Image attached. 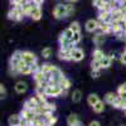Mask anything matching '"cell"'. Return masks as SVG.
Wrapping results in <instances>:
<instances>
[{
	"mask_svg": "<svg viewBox=\"0 0 126 126\" xmlns=\"http://www.w3.org/2000/svg\"><path fill=\"white\" fill-rule=\"evenodd\" d=\"M68 28L73 30V33L81 32V25H79V23H78V22H72V23L69 24V27H68Z\"/></svg>",
	"mask_w": 126,
	"mask_h": 126,
	"instance_id": "cell-35",
	"label": "cell"
},
{
	"mask_svg": "<svg viewBox=\"0 0 126 126\" xmlns=\"http://www.w3.org/2000/svg\"><path fill=\"white\" fill-rule=\"evenodd\" d=\"M22 59L24 62H27L28 64H33V63L38 62L37 59V56L30 50H22Z\"/></svg>",
	"mask_w": 126,
	"mask_h": 126,
	"instance_id": "cell-6",
	"label": "cell"
},
{
	"mask_svg": "<svg viewBox=\"0 0 126 126\" xmlns=\"http://www.w3.org/2000/svg\"><path fill=\"white\" fill-rule=\"evenodd\" d=\"M8 124L9 126H20V124H22V116L19 115H12V116H9L8 119Z\"/></svg>",
	"mask_w": 126,
	"mask_h": 126,
	"instance_id": "cell-17",
	"label": "cell"
},
{
	"mask_svg": "<svg viewBox=\"0 0 126 126\" xmlns=\"http://www.w3.org/2000/svg\"><path fill=\"white\" fill-rule=\"evenodd\" d=\"M0 96H1V98H5L6 97V87L3 85H0Z\"/></svg>",
	"mask_w": 126,
	"mask_h": 126,
	"instance_id": "cell-40",
	"label": "cell"
},
{
	"mask_svg": "<svg viewBox=\"0 0 126 126\" xmlns=\"http://www.w3.org/2000/svg\"><path fill=\"white\" fill-rule=\"evenodd\" d=\"M71 85H72V83H71V81H69L67 77H64V78L59 82V86H61L62 90H63V94H66V93L68 92V90L71 88Z\"/></svg>",
	"mask_w": 126,
	"mask_h": 126,
	"instance_id": "cell-25",
	"label": "cell"
},
{
	"mask_svg": "<svg viewBox=\"0 0 126 126\" xmlns=\"http://www.w3.org/2000/svg\"><path fill=\"white\" fill-rule=\"evenodd\" d=\"M101 71H91V77L92 78H98Z\"/></svg>",
	"mask_w": 126,
	"mask_h": 126,
	"instance_id": "cell-42",
	"label": "cell"
},
{
	"mask_svg": "<svg viewBox=\"0 0 126 126\" xmlns=\"http://www.w3.org/2000/svg\"><path fill=\"white\" fill-rule=\"evenodd\" d=\"M18 69H19V75H24V76H27V75H32V67H30V64H28V63L24 62L23 59L20 61Z\"/></svg>",
	"mask_w": 126,
	"mask_h": 126,
	"instance_id": "cell-11",
	"label": "cell"
},
{
	"mask_svg": "<svg viewBox=\"0 0 126 126\" xmlns=\"http://www.w3.org/2000/svg\"><path fill=\"white\" fill-rule=\"evenodd\" d=\"M38 106H39V103H38V101L35 100L34 96L29 97V98L25 100L24 103H23V109H28V110H32V111H35Z\"/></svg>",
	"mask_w": 126,
	"mask_h": 126,
	"instance_id": "cell-8",
	"label": "cell"
},
{
	"mask_svg": "<svg viewBox=\"0 0 126 126\" xmlns=\"http://www.w3.org/2000/svg\"><path fill=\"white\" fill-rule=\"evenodd\" d=\"M62 33H63V34H64L66 37H68L69 39H71V38L73 37V34H75V33H73V30H72V29H69V28H67V29H64V30H63V32H62Z\"/></svg>",
	"mask_w": 126,
	"mask_h": 126,
	"instance_id": "cell-39",
	"label": "cell"
},
{
	"mask_svg": "<svg viewBox=\"0 0 126 126\" xmlns=\"http://www.w3.org/2000/svg\"><path fill=\"white\" fill-rule=\"evenodd\" d=\"M34 8H35V4H34L33 1H30V3L25 4V5L23 6V12H24L25 16H30V14H32V12H33Z\"/></svg>",
	"mask_w": 126,
	"mask_h": 126,
	"instance_id": "cell-30",
	"label": "cell"
},
{
	"mask_svg": "<svg viewBox=\"0 0 126 126\" xmlns=\"http://www.w3.org/2000/svg\"><path fill=\"white\" fill-rule=\"evenodd\" d=\"M111 29H112V33L115 35H117L119 33L122 32V27H121L120 22H115V20H111Z\"/></svg>",
	"mask_w": 126,
	"mask_h": 126,
	"instance_id": "cell-28",
	"label": "cell"
},
{
	"mask_svg": "<svg viewBox=\"0 0 126 126\" xmlns=\"http://www.w3.org/2000/svg\"><path fill=\"white\" fill-rule=\"evenodd\" d=\"M98 30L101 32V33H103L105 35H107V34L112 33V29H111V22H100Z\"/></svg>",
	"mask_w": 126,
	"mask_h": 126,
	"instance_id": "cell-16",
	"label": "cell"
},
{
	"mask_svg": "<svg viewBox=\"0 0 126 126\" xmlns=\"http://www.w3.org/2000/svg\"><path fill=\"white\" fill-rule=\"evenodd\" d=\"M101 64H100V61H94L92 59L91 62V71H101Z\"/></svg>",
	"mask_w": 126,
	"mask_h": 126,
	"instance_id": "cell-36",
	"label": "cell"
},
{
	"mask_svg": "<svg viewBox=\"0 0 126 126\" xmlns=\"http://www.w3.org/2000/svg\"><path fill=\"white\" fill-rule=\"evenodd\" d=\"M67 126H82V121L77 113H69L67 116Z\"/></svg>",
	"mask_w": 126,
	"mask_h": 126,
	"instance_id": "cell-9",
	"label": "cell"
},
{
	"mask_svg": "<svg viewBox=\"0 0 126 126\" xmlns=\"http://www.w3.org/2000/svg\"><path fill=\"white\" fill-rule=\"evenodd\" d=\"M105 105H106V102L105 101H100L98 103H96L94 106L92 107V110H93V112H96V113H102L103 111H105Z\"/></svg>",
	"mask_w": 126,
	"mask_h": 126,
	"instance_id": "cell-31",
	"label": "cell"
},
{
	"mask_svg": "<svg viewBox=\"0 0 126 126\" xmlns=\"http://www.w3.org/2000/svg\"><path fill=\"white\" fill-rule=\"evenodd\" d=\"M32 1H33L37 6H42V4L44 3V0H32Z\"/></svg>",
	"mask_w": 126,
	"mask_h": 126,
	"instance_id": "cell-44",
	"label": "cell"
},
{
	"mask_svg": "<svg viewBox=\"0 0 126 126\" xmlns=\"http://www.w3.org/2000/svg\"><path fill=\"white\" fill-rule=\"evenodd\" d=\"M42 15H43L42 8L35 5V8L33 9V12H32V14H30V18L33 19V20H35V22H38V20H40V19H42Z\"/></svg>",
	"mask_w": 126,
	"mask_h": 126,
	"instance_id": "cell-22",
	"label": "cell"
},
{
	"mask_svg": "<svg viewBox=\"0 0 126 126\" xmlns=\"http://www.w3.org/2000/svg\"><path fill=\"white\" fill-rule=\"evenodd\" d=\"M88 126H101V124H100V121H97V120H92V121L88 124Z\"/></svg>",
	"mask_w": 126,
	"mask_h": 126,
	"instance_id": "cell-43",
	"label": "cell"
},
{
	"mask_svg": "<svg viewBox=\"0 0 126 126\" xmlns=\"http://www.w3.org/2000/svg\"><path fill=\"white\" fill-rule=\"evenodd\" d=\"M125 92H126V82L121 83V85L119 86V88H117V92H116V93L121 94V93H125Z\"/></svg>",
	"mask_w": 126,
	"mask_h": 126,
	"instance_id": "cell-38",
	"label": "cell"
},
{
	"mask_svg": "<svg viewBox=\"0 0 126 126\" xmlns=\"http://www.w3.org/2000/svg\"><path fill=\"white\" fill-rule=\"evenodd\" d=\"M25 18V14L23 12V8H14L8 12V19L9 20H14V22H22Z\"/></svg>",
	"mask_w": 126,
	"mask_h": 126,
	"instance_id": "cell-2",
	"label": "cell"
},
{
	"mask_svg": "<svg viewBox=\"0 0 126 126\" xmlns=\"http://www.w3.org/2000/svg\"><path fill=\"white\" fill-rule=\"evenodd\" d=\"M105 56L103 53V50L101 49V48H96V49H93V52H92V59H94V61H101Z\"/></svg>",
	"mask_w": 126,
	"mask_h": 126,
	"instance_id": "cell-26",
	"label": "cell"
},
{
	"mask_svg": "<svg viewBox=\"0 0 126 126\" xmlns=\"http://www.w3.org/2000/svg\"><path fill=\"white\" fill-rule=\"evenodd\" d=\"M121 6H126V0H122V3H121Z\"/></svg>",
	"mask_w": 126,
	"mask_h": 126,
	"instance_id": "cell-46",
	"label": "cell"
},
{
	"mask_svg": "<svg viewBox=\"0 0 126 126\" xmlns=\"http://www.w3.org/2000/svg\"><path fill=\"white\" fill-rule=\"evenodd\" d=\"M22 61V50H15L14 53L10 56L9 58V73L12 75L13 77H16L19 75V63Z\"/></svg>",
	"mask_w": 126,
	"mask_h": 126,
	"instance_id": "cell-1",
	"label": "cell"
},
{
	"mask_svg": "<svg viewBox=\"0 0 126 126\" xmlns=\"http://www.w3.org/2000/svg\"><path fill=\"white\" fill-rule=\"evenodd\" d=\"M110 13H111V20H115V22H120V20L124 19V14H122V12H121L120 8L111 10Z\"/></svg>",
	"mask_w": 126,
	"mask_h": 126,
	"instance_id": "cell-19",
	"label": "cell"
},
{
	"mask_svg": "<svg viewBox=\"0 0 126 126\" xmlns=\"http://www.w3.org/2000/svg\"><path fill=\"white\" fill-rule=\"evenodd\" d=\"M83 59H85V52H83L82 48L76 47L72 52V61L73 62H81Z\"/></svg>",
	"mask_w": 126,
	"mask_h": 126,
	"instance_id": "cell-10",
	"label": "cell"
},
{
	"mask_svg": "<svg viewBox=\"0 0 126 126\" xmlns=\"http://www.w3.org/2000/svg\"><path fill=\"white\" fill-rule=\"evenodd\" d=\"M71 98L73 101V103H78L82 100V92L79 90H73V92L71 93Z\"/></svg>",
	"mask_w": 126,
	"mask_h": 126,
	"instance_id": "cell-29",
	"label": "cell"
},
{
	"mask_svg": "<svg viewBox=\"0 0 126 126\" xmlns=\"http://www.w3.org/2000/svg\"><path fill=\"white\" fill-rule=\"evenodd\" d=\"M20 116H22V119H25L30 122H33V120L35 119V112L32 111V110H28V109H23L22 111H20Z\"/></svg>",
	"mask_w": 126,
	"mask_h": 126,
	"instance_id": "cell-13",
	"label": "cell"
},
{
	"mask_svg": "<svg viewBox=\"0 0 126 126\" xmlns=\"http://www.w3.org/2000/svg\"><path fill=\"white\" fill-rule=\"evenodd\" d=\"M58 43H59V48H69L72 44V42L68 37H66L63 33H61L59 38H58Z\"/></svg>",
	"mask_w": 126,
	"mask_h": 126,
	"instance_id": "cell-14",
	"label": "cell"
},
{
	"mask_svg": "<svg viewBox=\"0 0 126 126\" xmlns=\"http://www.w3.org/2000/svg\"><path fill=\"white\" fill-rule=\"evenodd\" d=\"M121 105H122V97L120 96V94H117V96H116V98H115V101H113V105H112V107L121 110Z\"/></svg>",
	"mask_w": 126,
	"mask_h": 126,
	"instance_id": "cell-34",
	"label": "cell"
},
{
	"mask_svg": "<svg viewBox=\"0 0 126 126\" xmlns=\"http://www.w3.org/2000/svg\"><path fill=\"white\" fill-rule=\"evenodd\" d=\"M81 39H82V35H81V32H77V33H75V34H73V37L71 38V42H72V44H75V46H77V44H79V42H81Z\"/></svg>",
	"mask_w": 126,
	"mask_h": 126,
	"instance_id": "cell-33",
	"label": "cell"
},
{
	"mask_svg": "<svg viewBox=\"0 0 126 126\" xmlns=\"http://www.w3.org/2000/svg\"><path fill=\"white\" fill-rule=\"evenodd\" d=\"M124 112H125V116H126V110H125V111H124Z\"/></svg>",
	"mask_w": 126,
	"mask_h": 126,
	"instance_id": "cell-47",
	"label": "cell"
},
{
	"mask_svg": "<svg viewBox=\"0 0 126 126\" xmlns=\"http://www.w3.org/2000/svg\"><path fill=\"white\" fill-rule=\"evenodd\" d=\"M40 54H42V57H43L44 59H49L52 57V54H53V50H52L50 47H46V48L42 49V53Z\"/></svg>",
	"mask_w": 126,
	"mask_h": 126,
	"instance_id": "cell-32",
	"label": "cell"
},
{
	"mask_svg": "<svg viewBox=\"0 0 126 126\" xmlns=\"http://www.w3.org/2000/svg\"><path fill=\"white\" fill-rule=\"evenodd\" d=\"M101 100H100V97H98V94L97 93H90L88 96H87V103L90 105L91 107H93L96 103H98Z\"/></svg>",
	"mask_w": 126,
	"mask_h": 126,
	"instance_id": "cell-23",
	"label": "cell"
},
{
	"mask_svg": "<svg viewBox=\"0 0 126 126\" xmlns=\"http://www.w3.org/2000/svg\"><path fill=\"white\" fill-rule=\"evenodd\" d=\"M97 20H98V22H111V13L107 12V10H102V12H98Z\"/></svg>",
	"mask_w": 126,
	"mask_h": 126,
	"instance_id": "cell-21",
	"label": "cell"
},
{
	"mask_svg": "<svg viewBox=\"0 0 126 126\" xmlns=\"http://www.w3.org/2000/svg\"><path fill=\"white\" fill-rule=\"evenodd\" d=\"M61 94H63V90L59 85H49L46 88V96L47 97H59Z\"/></svg>",
	"mask_w": 126,
	"mask_h": 126,
	"instance_id": "cell-5",
	"label": "cell"
},
{
	"mask_svg": "<svg viewBox=\"0 0 126 126\" xmlns=\"http://www.w3.org/2000/svg\"><path fill=\"white\" fill-rule=\"evenodd\" d=\"M76 48V46L73 44L69 48H59L58 50V58L61 61H66V62H71L72 61V52Z\"/></svg>",
	"mask_w": 126,
	"mask_h": 126,
	"instance_id": "cell-4",
	"label": "cell"
},
{
	"mask_svg": "<svg viewBox=\"0 0 126 126\" xmlns=\"http://www.w3.org/2000/svg\"><path fill=\"white\" fill-rule=\"evenodd\" d=\"M43 117H44V121L48 126H54L58 121L57 116H54V113H47V115H43Z\"/></svg>",
	"mask_w": 126,
	"mask_h": 126,
	"instance_id": "cell-20",
	"label": "cell"
},
{
	"mask_svg": "<svg viewBox=\"0 0 126 126\" xmlns=\"http://www.w3.org/2000/svg\"><path fill=\"white\" fill-rule=\"evenodd\" d=\"M67 3H69V4H75V3H77L78 0H66Z\"/></svg>",
	"mask_w": 126,
	"mask_h": 126,
	"instance_id": "cell-45",
	"label": "cell"
},
{
	"mask_svg": "<svg viewBox=\"0 0 126 126\" xmlns=\"http://www.w3.org/2000/svg\"><path fill=\"white\" fill-rule=\"evenodd\" d=\"M98 27H100V22L97 19H88L85 24V29L88 33H93V32L98 30Z\"/></svg>",
	"mask_w": 126,
	"mask_h": 126,
	"instance_id": "cell-7",
	"label": "cell"
},
{
	"mask_svg": "<svg viewBox=\"0 0 126 126\" xmlns=\"http://www.w3.org/2000/svg\"><path fill=\"white\" fill-rule=\"evenodd\" d=\"M53 18L57 20H62L66 19L67 16V6L66 4H57L53 9Z\"/></svg>",
	"mask_w": 126,
	"mask_h": 126,
	"instance_id": "cell-3",
	"label": "cell"
},
{
	"mask_svg": "<svg viewBox=\"0 0 126 126\" xmlns=\"http://www.w3.org/2000/svg\"><path fill=\"white\" fill-rule=\"evenodd\" d=\"M116 96H117V93H113V92H107L106 94H105V97H103V101L106 102L107 105H113V101H115V98H116Z\"/></svg>",
	"mask_w": 126,
	"mask_h": 126,
	"instance_id": "cell-27",
	"label": "cell"
},
{
	"mask_svg": "<svg viewBox=\"0 0 126 126\" xmlns=\"http://www.w3.org/2000/svg\"><path fill=\"white\" fill-rule=\"evenodd\" d=\"M33 78H34V82L35 83H42V82H48L47 77H46V73L39 69L38 72H35L34 75H33Z\"/></svg>",
	"mask_w": 126,
	"mask_h": 126,
	"instance_id": "cell-18",
	"label": "cell"
},
{
	"mask_svg": "<svg viewBox=\"0 0 126 126\" xmlns=\"http://www.w3.org/2000/svg\"><path fill=\"white\" fill-rule=\"evenodd\" d=\"M92 40H93V44L96 46V48H100L101 46H103L105 40H106V35L103 33H101V32H98V33H96L93 35Z\"/></svg>",
	"mask_w": 126,
	"mask_h": 126,
	"instance_id": "cell-12",
	"label": "cell"
},
{
	"mask_svg": "<svg viewBox=\"0 0 126 126\" xmlns=\"http://www.w3.org/2000/svg\"><path fill=\"white\" fill-rule=\"evenodd\" d=\"M14 90H15V92L19 93V94L25 93V92L28 91V85H27V82H24V81H18V82L15 83V86H14Z\"/></svg>",
	"mask_w": 126,
	"mask_h": 126,
	"instance_id": "cell-15",
	"label": "cell"
},
{
	"mask_svg": "<svg viewBox=\"0 0 126 126\" xmlns=\"http://www.w3.org/2000/svg\"><path fill=\"white\" fill-rule=\"evenodd\" d=\"M111 63H112V58L110 56H105L101 61H100V64H101V68L102 69H107L111 67Z\"/></svg>",
	"mask_w": 126,
	"mask_h": 126,
	"instance_id": "cell-24",
	"label": "cell"
},
{
	"mask_svg": "<svg viewBox=\"0 0 126 126\" xmlns=\"http://www.w3.org/2000/svg\"><path fill=\"white\" fill-rule=\"evenodd\" d=\"M66 6H67V16L69 18V16H72L73 14H75L76 9H75V5H73V4H69V3H67Z\"/></svg>",
	"mask_w": 126,
	"mask_h": 126,
	"instance_id": "cell-37",
	"label": "cell"
},
{
	"mask_svg": "<svg viewBox=\"0 0 126 126\" xmlns=\"http://www.w3.org/2000/svg\"><path fill=\"white\" fill-rule=\"evenodd\" d=\"M120 62L122 63L124 66H126V52H125V50L122 52V54H121V57H120Z\"/></svg>",
	"mask_w": 126,
	"mask_h": 126,
	"instance_id": "cell-41",
	"label": "cell"
}]
</instances>
